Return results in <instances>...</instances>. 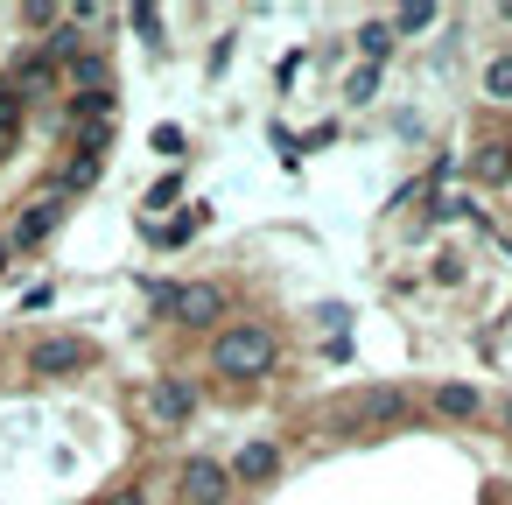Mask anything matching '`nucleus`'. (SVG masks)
I'll list each match as a JSON object with an SVG mask.
<instances>
[{
	"label": "nucleus",
	"instance_id": "nucleus-1",
	"mask_svg": "<svg viewBox=\"0 0 512 505\" xmlns=\"http://www.w3.org/2000/svg\"><path fill=\"white\" fill-rule=\"evenodd\" d=\"M274 365H281V330L260 323V316L225 323V330L211 337V372H225V379H267Z\"/></svg>",
	"mask_w": 512,
	"mask_h": 505
},
{
	"label": "nucleus",
	"instance_id": "nucleus-2",
	"mask_svg": "<svg viewBox=\"0 0 512 505\" xmlns=\"http://www.w3.org/2000/svg\"><path fill=\"white\" fill-rule=\"evenodd\" d=\"M162 309L176 330H225V281H176L162 288Z\"/></svg>",
	"mask_w": 512,
	"mask_h": 505
},
{
	"label": "nucleus",
	"instance_id": "nucleus-3",
	"mask_svg": "<svg viewBox=\"0 0 512 505\" xmlns=\"http://www.w3.org/2000/svg\"><path fill=\"white\" fill-rule=\"evenodd\" d=\"M99 365V344L92 337H36L29 344V372L36 379H78Z\"/></svg>",
	"mask_w": 512,
	"mask_h": 505
},
{
	"label": "nucleus",
	"instance_id": "nucleus-4",
	"mask_svg": "<svg viewBox=\"0 0 512 505\" xmlns=\"http://www.w3.org/2000/svg\"><path fill=\"white\" fill-rule=\"evenodd\" d=\"M232 470H225V456H190L183 463V477H176V498L183 505H232Z\"/></svg>",
	"mask_w": 512,
	"mask_h": 505
},
{
	"label": "nucleus",
	"instance_id": "nucleus-5",
	"mask_svg": "<svg viewBox=\"0 0 512 505\" xmlns=\"http://www.w3.org/2000/svg\"><path fill=\"white\" fill-rule=\"evenodd\" d=\"M141 407H148L155 428H190V421H197V386H190V379H155V386L141 393Z\"/></svg>",
	"mask_w": 512,
	"mask_h": 505
},
{
	"label": "nucleus",
	"instance_id": "nucleus-6",
	"mask_svg": "<svg viewBox=\"0 0 512 505\" xmlns=\"http://www.w3.org/2000/svg\"><path fill=\"white\" fill-rule=\"evenodd\" d=\"M57 225H64V197H50V190H43V197H29V204L15 211V225H8V246H15V253H29V246H43Z\"/></svg>",
	"mask_w": 512,
	"mask_h": 505
},
{
	"label": "nucleus",
	"instance_id": "nucleus-7",
	"mask_svg": "<svg viewBox=\"0 0 512 505\" xmlns=\"http://www.w3.org/2000/svg\"><path fill=\"white\" fill-rule=\"evenodd\" d=\"M225 470H232V484H274V477H281V442H274V435L239 442V456H232Z\"/></svg>",
	"mask_w": 512,
	"mask_h": 505
},
{
	"label": "nucleus",
	"instance_id": "nucleus-8",
	"mask_svg": "<svg viewBox=\"0 0 512 505\" xmlns=\"http://www.w3.org/2000/svg\"><path fill=\"white\" fill-rule=\"evenodd\" d=\"M99 120H120V92H113V85H106V92H71V99H64V113H57V127H64V134L99 127Z\"/></svg>",
	"mask_w": 512,
	"mask_h": 505
},
{
	"label": "nucleus",
	"instance_id": "nucleus-9",
	"mask_svg": "<svg viewBox=\"0 0 512 505\" xmlns=\"http://www.w3.org/2000/svg\"><path fill=\"white\" fill-rule=\"evenodd\" d=\"M428 407H435L442 421H477V414H484V386H470V379H442V386H428Z\"/></svg>",
	"mask_w": 512,
	"mask_h": 505
},
{
	"label": "nucleus",
	"instance_id": "nucleus-10",
	"mask_svg": "<svg viewBox=\"0 0 512 505\" xmlns=\"http://www.w3.org/2000/svg\"><path fill=\"white\" fill-rule=\"evenodd\" d=\"M64 78H71V92H106L113 85V57L106 50H71L64 57Z\"/></svg>",
	"mask_w": 512,
	"mask_h": 505
},
{
	"label": "nucleus",
	"instance_id": "nucleus-11",
	"mask_svg": "<svg viewBox=\"0 0 512 505\" xmlns=\"http://www.w3.org/2000/svg\"><path fill=\"white\" fill-rule=\"evenodd\" d=\"M393 43H400V36H393V22H365V29L351 36V50H358L365 64H379V71H386V57H393Z\"/></svg>",
	"mask_w": 512,
	"mask_h": 505
},
{
	"label": "nucleus",
	"instance_id": "nucleus-12",
	"mask_svg": "<svg viewBox=\"0 0 512 505\" xmlns=\"http://www.w3.org/2000/svg\"><path fill=\"white\" fill-rule=\"evenodd\" d=\"M470 176H477V183H512V148H505V141H484V148L470 155Z\"/></svg>",
	"mask_w": 512,
	"mask_h": 505
},
{
	"label": "nucleus",
	"instance_id": "nucleus-13",
	"mask_svg": "<svg viewBox=\"0 0 512 505\" xmlns=\"http://www.w3.org/2000/svg\"><path fill=\"white\" fill-rule=\"evenodd\" d=\"M351 414H358V421H400V414H407V393H400V386H379V393H365Z\"/></svg>",
	"mask_w": 512,
	"mask_h": 505
},
{
	"label": "nucleus",
	"instance_id": "nucleus-14",
	"mask_svg": "<svg viewBox=\"0 0 512 505\" xmlns=\"http://www.w3.org/2000/svg\"><path fill=\"white\" fill-rule=\"evenodd\" d=\"M379 85H386V71H379V64H358V71L344 78V106H372Z\"/></svg>",
	"mask_w": 512,
	"mask_h": 505
},
{
	"label": "nucleus",
	"instance_id": "nucleus-15",
	"mask_svg": "<svg viewBox=\"0 0 512 505\" xmlns=\"http://www.w3.org/2000/svg\"><path fill=\"white\" fill-rule=\"evenodd\" d=\"M113 134H120V120H99V127H78V134H71V155H92V162H106V148H113Z\"/></svg>",
	"mask_w": 512,
	"mask_h": 505
},
{
	"label": "nucleus",
	"instance_id": "nucleus-16",
	"mask_svg": "<svg viewBox=\"0 0 512 505\" xmlns=\"http://www.w3.org/2000/svg\"><path fill=\"white\" fill-rule=\"evenodd\" d=\"M204 218H211V211H204V204H190L176 225H148V239H155V246H183L190 232H204Z\"/></svg>",
	"mask_w": 512,
	"mask_h": 505
},
{
	"label": "nucleus",
	"instance_id": "nucleus-17",
	"mask_svg": "<svg viewBox=\"0 0 512 505\" xmlns=\"http://www.w3.org/2000/svg\"><path fill=\"white\" fill-rule=\"evenodd\" d=\"M484 99H491V106H512V50H498V57L484 64Z\"/></svg>",
	"mask_w": 512,
	"mask_h": 505
},
{
	"label": "nucleus",
	"instance_id": "nucleus-18",
	"mask_svg": "<svg viewBox=\"0 0 512 505\" xmlns=\"http://www.w3.org/2000/svg\"><path fill=\"white\" fill-rule=\"evenodd\" d=\"M22 113H29V99H22L8 78H0V141H15V134H22Z\"/></svg>",
	"mask_w": 512,
	"mask_h": 505
},
{
	"label": "nucleus",
	"instance_id": "nucleus-19",
	"mask_svg": "<svg viewBox=\"0 0 512 505\" xmlns=\"http://www.w3.org/2000/svg\"><path fill=\"white\" fill-rule=\"evenodd\" d=\"M421 29H435V8H400L393 15V36H421Z\"/></svg>",
	"mask_w": 512,
	"mask_h": 505
},
{
	"label": "nucleus",
	"instance_id": "nucleus-20",
	"mask_svg": "<svg viewBox=\"0 0 512 505\" xmlns=\"http://www.w3.org/2000/svg\"><path fill=\"white\" fill-rule=\"evenodd\" d=\"M176 197H183V176H162V183L148 190V204H155V211H162V204H176Z\"/></svg>",
	"mask_w": 512,
	"mask_h": 505
},
{
	"label": "nucleus",
	"instance_id": "nucleus-21",
	"mask_svg": "<svg viewBox=\"0 0 512 505\" xmlns=\"http://www.w3.org/2000/svg\"><path fill=\"white\" fill-rule=\"evenodd\" d=\"M99 505H148V484H120V491H106Z\"/></svg>",
	"mask_w": 512,
	"mask_h": 505
},
{
	"label": "nucleus",
	"instance_id": "nucleus-22",
	"mask_svg": "<svg viewBox=\"0 0 512 505\" xmlns=\"http://www.w3.org/2000/svg\"><path fill=\"white\" fill-rule=\"evenodd\" d=\"M134 29H141V36L155 43V36H162V15H155V8H134Z\"/></svg>",
	"mask_w": 512,
	"mask_h": 505
},
{
	"label": "nucleus",
	"instance_id": "nucleus-23",
	"mask_svg": "<svg viewBox=\"0 0 512 505\" xmlns=\"http://www.w3.org/2000/svg\"><path fill=\"white\" fill-rule=\"evenodd\" d=\"M155 148L162 155H183V127H155Z\"/></svg>",
	"mask_w": 512,
	"mask_h": 505
},
{
	"label": "nucleus",
	"instance_id": "nucleus-24",
	"mask_svg": "<svg viewBox=\"0 0 512 505\" xmlns=\"http://www.w3.org/2000/svg\"><path fill=\"white\" fill-rule=\"evenodd\" d=\"M8 260H15V246H8V232H0V274H8Z\"/></svg>",
	"mask_w": 512,
	"mask_h": 505
},
{
	"label": "nucleus",
	"instance_id": "nucleus-25",
	"mask_svg": "<svg viewBox=\"0 0 512 505\" xmlns=\"http://www.w3.org/2000/svg\"><path fill=\"white\" fill-rule=\"evenodd\" d=\"M0 162H8V141H0Z\"/></svg>",
	"mask_w": 512,
	"mask_h": 505
}]
</instances>
